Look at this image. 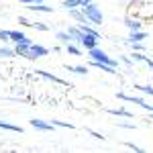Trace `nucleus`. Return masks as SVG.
Instances as JSON below:
<instances>
[{
  "label": "nucleus",
  "mask_w": 153,
  "mask_h": 153,
  "mask_svg": "<svg viewBox=\"0 0 153 153\" xmlns=\"http://www.w3.org/2000/svg\"><path fill=\"white\" fill-rule=\"evenodd\" d=\"M118 127H123V129H135L137 125H133V123H120Z\"/></svg>",
  "instance_id": "72a5a7b5"
},
{
  "label": "nucleus",
  "mask_w": 153,
  "mask_h": 153,
  "mask_svg": "<svg viewBox=\"0 0 153 153\" xmlns=\"http://www.w3.org/2000/svg\"><path fill=\"white\" fill-rule=\"evenodd\" d=\"M27 8L31 12H53V6H49L47 2H41V4H27Z\"/></svg>",
  "instance_id": "f8f14e48"
},
{
  "label": "nucleus",
  "mask_w": 153,
  "mask_h": 153,
  "mask_svg": "<svg viewBox=\"0 0 153 153\" xmlns=\"http://www.w3.org/2000/svg\"><path fill=\"white\" fill-rule=\"evenodd\" d=\"M84 14H86V19H88V23L92 25H100L104 23V14H102V10L98 8V4H94V2H90V4H86V6H82Z\"/></svg>",
  "instance_id": "f257e3e1"
},
{
  "label": "nucleus",
  "mask_w": 153,
  "mask_h": 153,
  "mask_svg": "<svg viewBox=\"0 0 153 153\" xmlns=\"http://www.w3.org/2000/svg\"><path fill=\"white\" fill-rule=\"evenodd\" d=\"M80 29H82L86 35H92V37H96V39H100V33L96 31L94 27H90V23H86V25H80Z\"/></svg>",
  "instance_id": "aec40b11"
},
{
  "label": "nucleus",
  "mask_w": 153,
  "mask_h": 153,
  "mask_svg": "<svg viewBox=\"0 0 153 153\" xmlns=\"http://www.w3.org/2000/svg\"><path fill=\"white\" fill-rule=\"evenodd\" d=\"M31 27H33V29H37V31H49L47 25H45V23H39V21H37V23H33Z\"/></svg>",
  "instance_id": "c85d7f7f"
},
{
  "label": "nucleus",
  "mask_w": 153,
  "mask_h": 153,
  "mask_svg": "<svg viewBox=\"0 0 153 153\" xmlns=\"http://www.w3.org/2000/svg\"><path fill=\"white\" fill-rule=\"evenodd\" d=\"M35 74H37V76H41L43 80H49V82L61 84V86H70V82H65V80H61V78H57V76H53V74H49V71H45V70H37Z\"/></svg>",
  "instance_id": "0eeeda50"
},
{
  "label": "nucleus",
  "mask_w": 153,
  "mask_h": 153,
  "mask_svg": "<svg viewBox=\"0 0 153 153\" xmlns=\"http://www.w3.org/2000/svg\"><path fill=\"white\" fill-rule=\"evenodd\" d=\"M0 41H2V43H8V41H10V31H2V29H0Z\"/></svg>",
  "instance_id": "bb28decb"
},
{
  "label": "nucleus",
  "mask_w": 153,
  "mask_h": 153,
  "mask_svg": "<svg viewBox=\"0 0 153 153\" xmlns=\"http://www.w3.org/2000/svg\"><path fill=\"white\" fill-rule=\"evenodd\" d=\"M131 49L133 51H147V45H143V41H139V43H129Z\"/></svg>",
  "instance_id": "a878e982"
},
{
  "label": "nucleus",
  "mask_w": 153,
  "mask_h": 153,
  "mask_svg": "<svg viewBox=\"0 0 153 153\" xmlns=\"http://www.w3.org/2000/svg\"><path fill=\"white\" fill-rule=\"evenodd\" d=\"M147 37H149V33H145V31H135V33H129L127 41L129 43H139V41H145Z\"/></svg>",
  "instance_id": "4468645a"
},
{
  "label": "nucleus",
  "mask_w": 153,
  "mask_h": 153,
  "mask_svg": "<svg viewBox=\"0 0 153 153\" xmlns=\"http://www.w3.org/2000/svg\"><path fill=\"white\" fill-rule=\"evenodd\" d=\"M90 68H96V70H102L104 74H108V76H117V68L108 65V63H104V61H94V59H90Z\"/></svg>",
  "instance_id": "423d86ee"
},
{
  "label": "nucleus",
  "mask_w": 153,
  "mask_h": 153,
  "mask_svg": "<svg viewBox=\"0 0 153 153\" xmlns=\"http://www.w3.org/2000/svg\"><path fill=\"white\" fill-rule=\"evenodd\" d=\"M118 4H123V6H129L131 0H118Z\"/></svg>",
  "instance_id": "f704fd0d"
},
{
  "label": "nucleus",
  "mask_w": 153,
  "mask_h": 153,
  "mask_svg": "<svg viewBox=\"0 0 153 153\" xmlns=\"http://www.w3.org/2000/svg\"><path fill=\"white\" fill-rule=\"evenodd\" d=\"M25 37L27 35H25L23 31H10V41H14V43H16V41H23Z\"/></svg>",
  "instance_id": "b1692460"
},
{
  "label": "nucleus",
  "mask_w": 153,
  "mask_h": 153,
  "mask_svg": "<svg viewBox=\"0 0 153 153\" xmlns=\"http://www.w3.org/2000/svg\"><path fill=\"white\" fill-rule=\"evenodd\" d=\"M125 147H127V149H131V151H137V153H143V151H145L143 147H139V145H133V143H125Z\"/></svg>",
  "instance_id": "cd10ccee"
},
{
  "label": "nucleus",
  "mask_w": 153,
  "mask_h": 153,
  "mask_svg": "<svg viewBox=\"0 0 153 153\" xmlns=\"http://www.w3.org/2000/svg\"><path fill=\"white\" fill-rule=\"evenodd\" d=\"M55 37H57V41H61L63 45H65V43H71V35L68 33V31H57Z\"/></svg>",
  "instance_id": "412c9836"
},
{
  "label": "nucleus",
  "mask_w": 153,
  "mask_h": 153,
  "mask_svg": "<svg viewBox=\"0 0 153 153\" xmlns=\"http://www.w3.org/2000/svg\"><path fill=\"white\" fill-rule=\"evenodd\" d=\"M88 57L94 59V61H104V63H108V65H112V68H118V59H112L108 53H104L100 47H94L88 51Z\"/></svg>",
  "instance_id": "f03ea898"
},
{
  "label": "nucleus",
  "mask_w": 153,
  "mask_h": 153,
  "mask_svg": "<svg viewBox=\"0 0 153 153\" xmlns=\"http://www.w3.org/2000/svg\"><path fill=\"white\" fill-rule=\"evenodd\" d=\"M118 61H123V63H125L127 68H131V65L135 63V61H133V59H131L129 55H120V57H118Z\"/></svg>",
  "instance_id": "c756f323"
},
{
  "label": "nucleus",
  "mask_w": 153,
  "mask_h": 153,
  "mask_svg": "<svg viewBox=\"0 0 153 153\" xmlns=\"http://www.w3.org/2000/svg\"><path fill=\"white\" fill-rule=\"evenodd\" d=\"M98 41H100V39H96V37H92V35H86V33H84V37H82V43H80V47H82V49H86V51H90V49L98 47Z\"/></svg>",
  "instance_id": "6e6552de"
},
{
  "label": "nucleus",
  "mask_w": 153,
  "mask_h": 153,
  "mask_svg": "<svg viewBox=\"0 0 153 153\" xmlns=\"http://www.w3.org/2000/svg\"><path fill=\"white\" fill-rule=\"evenodd\" d=\"M108 114H112V117H125V118H133V112H129V110H125V108H108L106 110Z\"/></svg>",
  "instance_id": "f3484780"
},
{
  "label": "nucleus",
  "mask_w": 153,
  "mask_h": 153,
  "mask_svg": "<svg viewBox=\"0 0 153 153\" xmlns=\"http://www.w3.org/2000/svg\"><path fill=\"white\" fill-rule=\"evenodd\" d=\"M63 49H65L70 55H82V47H80L78 43H74V41H71V43H65Z\"/></svg>",
  "instance_id": "dca6fc26"
},
{
  "label": "nucleus",
  "mask_w": 153,
  "mask_h": 153,
  "mask_svg": "<svg viewBox=\"0 0 153 153\" xmlns=\"http://www.w3.org/2000/svg\"><path fill=\"white\" fill-rule=\"evenodd\" d=\"M65 31H68V33H70V35H71V41H74V43H78V45L82 43L84 31H82V29H80V25H78V27H68Z\"/></svg>",
  "instance_id": "9b49d317"
},
{
  "label": "nucleus",
  "mask_w": 153,
  "mask_h": 153,
  "mask_svg": "<svg viewBox=\"0 0 153 153\" xmlns=\"http://www.w3.org/2000/svg\"><path fill=\"white\" fill-rule=\"evenodd\" d=\"M0 129L12 131V133H23V129H21L19 125H12V123H6V120H0Z\"/></svg>",
  "instance_id": "6ab92c4d"
},
{
  "label": "nucleus",
  "mask_w": 153,
  "mask_h": 153,
  "mask_svg": "<svg viewBox=\"0 0 153 153\" xmlns=\"http://www.w3.org/2000/svg\"><path fill=\"white\" fill-rule=\"evenodd\" d=\"M0 57L2 59H12V57H16V51L12 47H8V45H4V47H0Z\"/></svg>",
  "instance_id": "a211bd4d"
},
{
  "label": "nucleus",
  "mask_w": 153,
  "mask_h": 153,
  "mask_svg": "<svg viewBox=\"0 0 153 153\" xmlns=\"http://www.w3.org/2000/svg\"><path fill=\"white\" fill-rule=\"evenodd\" d=\"M68 12H70V16L78 25H86V23H88V19H86V14H84L82 8H80V10H78V8H68Z\"/></svg>",
  "instance_id": "9d476101"
},
{
  "label": "nucleus",
  "mask_w": 153,
  "mask_h": 153,
  "mask_svg": "<svg viewBox=\"0 0 153 153\" xmlns=\"http://www.w3.org/2000/svg\"><path fill=\"white\" fill-rule=\"evenodd\" d=\"M47 2H51V0H47ZM59 2H61V0H59Z\"/></svg>",
  "instance_id": "e433bc0d"
},
{
  "label": "nucleus",
  "mask_w": 153,
  "mask_h": 153,
  "mask_svg": "<svg viewBox=\"0 0 153 153\" xmlns=\"http://www.w3.org/2000/svg\"><path fill=\"white\" fill-rule=\"evenodd\" d=\"M143 63H147V68H151V70H153V59H151V57L143 55Z\"/></svg>",
  "instance_id": "473e14b6"
},
{
  "label": "nucleus",
  "mask_w": 153,
  "mask_h": 153,
  "mask_svg": "<svg viewBox=\"0 0 153 153\" xmlns=\"http://www.w3.org/2000/svg\"><path fill=\"white\" fill-rule=\"evenodd\" d=\"M33 45V41L29 39V37H25L23 41H16L14 43V51H16V55H21V57H27V53H29V47Z\"/></svg>",
  "instance_id": "39448f33"
},
{
  "label": "nucleus",
  "mask_w": 153,
  "mask_h": 153,
  "mask_svg": "<svg viewBox=\"0 0 153 153\" xmlns=\"http://www.w3.org/2000/svg\"><path fill=\"white\" fill-rule=\"evenodd\" d=\"M125 25L129 27L131 33H135V31H143V23L139 21V19H131V16H127V19H125Z\"/></svg>",
  "instance_id": "ddd939ff"
},
{
  "label": "nucleus",
  "mask_w": 153,
  "mask_h": 153,
  "mask_svg": "<svg viewBox=\"0 0 153 153\" xmlns=\"http://www.w3.org/2000/svg\"><path fill=\"white\" fill-rule=\"evenodd\" d=\"M45 55H49V49L43 47V45H39V43H33V45L29 47V53H27V57H25V59L35 61V59H39V57H45Z\"/></svg>",
  "instance_id": "7ed1b4c3"
},
{
  "label": "nucleus",
  "mask_w": 153,
  "mask_h": 153,
  "mask_svg": "<svg viewBox=\"0 0 153 153\" xmlns=\"http://www.w3.org/2000/svg\"><path fill=\"white\" fill-rule=\"evenodd\" d=\"M61 6L63 8H82V2L80 0H61Z\"/></svg>",
  "instance_id": "4be33fe9"
},
{
  "label": "nucleus",
  "mask_w": 153,
  "mask_h": 153,
  "mask_svg": "<svg viewBox=\"0 0 153 153\" xmlns=\"http://www.w3.org/2000/svg\"><path fill=\"white\" fill-rule=\"evenodd\" d=\"M19 23L25 25V27H31V25H33V21H29L27 16H19Z\"/></svg>",
  "instance_id": "2f4dec72"
},
{
  "label": "nucleus",
  "mask_w": 153,
  "mask_h": 153,
  "mask_svg": "<svg viewBox=\"0 0 153 153\" xmlns=\"http://www.w3.org/2000/svg\"><path fill=\"white\" fill-rule=\"evenodd\" d=\"M137 90H139V92H143L145 96H153V86H149V84H143V86H137Z\"/></svg>",
  "instance_id": "5701e85b"
},
{
  "label": "nucleus",
  "mask_w": 153,
  "mask_h": 153,
  "mask_svg": "<svg viewBox=\"0 0 153 153\" xmlns=\"http://www.w3.org/2000/svg\"><path fill=\"white\" fill-rule=\"evenodd\" d=\"M88 135H92V137H96V139H100V141H104V135H100L98 131H92V129H88Z\"/></svg>",
  "instance_id": "7c9ffc66"
},
{
  "label": "nucleus",
  "mask_w": 153,
  "mask_h": 153,
  "mask_svg": "<svg viewBox=\"0 0 153 153\" xmlns=\"http://www.w3.org/2000/svg\"><path fill=\"white\" fill-rule=\"evenodd\" d=\"M82 2V6H86V4H90V2H94V0H80Z\"/></svg>",
  "instance_id": "c9c22d12"
},
{
  "label": "nucleus",
  "mask_w": 153,
  "mask_h": 153,
  "mask_svg": "<svg viewBox=\"0 0 153 153\" xmlns=\"http://www.w3.org/2000/svg\"><path fill=\"white\" fill-rule=\"evenodd\" d=\"M117 98L118 100H125V102H131V104L141 106V108H145V110H147V106H149L143 98H139V96H129V94H125V92H117Z\"/></svg>",
  "instance_id": "20e7f679"
},
{
  "label": "nucleus",
  "mask_w": 153,
  "mask_h": 153,
  "mask_svg": "<svg viewBox=\"0 0 153 153\" xmlns=\"http://www.w3.org/2000/svg\"><path fill=\"white\" fill-rule=\"evenodd\" d=\"M65 70L70 74H76V76H88V68L86 65H71V63H65Z\"/></svg>",
  "instance_id": "2eb2a0df"
},
{
  "label": "nucleus",
  "mask_w": 153,
  "mask_h": 153,
  "mask_svg": "<svg viewBox=\"0 0 153 153\" xmlns=\"http://www.w3.org/2000/svg\"><path fill=\"white\" fill-rule=\"evenodd\" d=\"M31 125L35 127V129H39V131H53L55 129V125L53 123H47V120H43V118H31Z\"/></svg>",
  "instance_id": "1a4fd4ad"
},
{
  "label": "nucleus",
  "mask_w": 153,
  "mask_h": 153,
  "mask_svg": "<svg viewBox=\"0 0 153 153\" xmlns=\"http://www.w3.org/2000/svg\"><path fill=\"white\" fill-rule=\"evenodd\" d=\"M55 127H63V129H74V125H70V123H65V120H57V118H53L51 120Z\"/></svg>",
  "instance_id": "393cba45"
}]
</instances>
